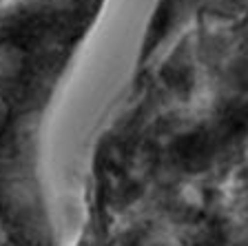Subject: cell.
Wrapping results in <instances>:
<instances>
[{"label":"cell","mask_w":248,"mask_h":246,"mask_svg":"<svg viewBox=\"0 0 248 246\" xmlns=\"http://www.w3.org/2000/svg\"><path fill=\"white\" fill-rule=\"evenodd\" d=\"M27 65V56L14 42H0V80H16Z\"/></svg>","instance_id":"obj_1"},{"label":"cell","mask_w":248,"mask_h":246,"mask_svg":"<svg viewBox=\"0 0 248 246\" xmlns=\"http://www.w3.org/2000/svg\"><path fill=\"white\" fill-rule=\"evenodd\" d=\"M5 122H7V104L0 100V129H2Z\"/></svg>","instance_id":"obj_2"},{"label":"cell","mask_w":248,"mask_h":246,"mask_svg":"<svg viewBox=\"0 0 248 246\" xmlns=\"http://www.w3.org/2000/svg\"><path fill=\"white\" fill-rule=\"evenodd\" d=\"M7 244V231H5V226L0 224V246H5Z\"/></svg>","instance_id":"obj_3"}]
</instances>
